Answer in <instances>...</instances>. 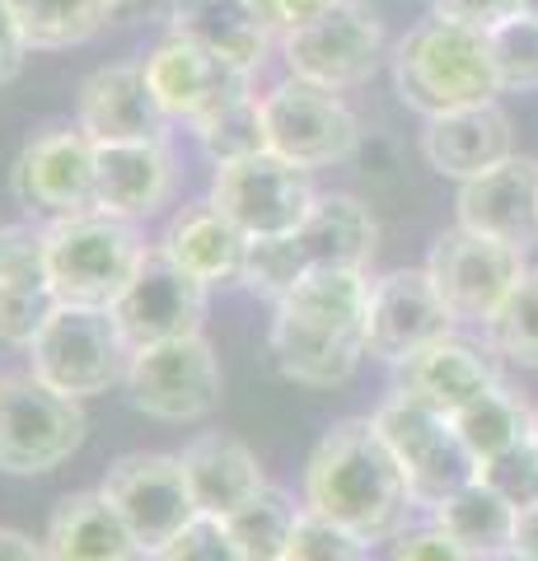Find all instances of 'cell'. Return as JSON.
Wrapping results in <instances>:
<instances>
[{
	"label": "cell",
	"mask_w": 538,
	"mask_h": 561,
	"mask_svg": "<svg viewBox=\"0 0 538 561\" xmlns=\"http://www.w3.org/2000/svg\"><path fill=\"white\" fill-rule=\"evenodd\" d=\"M370 280L352 267L305 272L276 300L267 351L282 379L305 389H337L366 360Z\"/></svg>",
	"instance_id": "cell-1"
},
{
	"label": "cell",
	"mask_w": 538,
	"mask_h": 561,
	"mask_svg": "<svg viewBox=\"0 0 538 561\" xmlns=\"http://www.w3.org/2000/svg\"><path fill=\"white\" fill-rule=\"evenodd\" d=\"M305 505L366 542L398 538L416 511L403 468L370 416L337 421L314 445L305 468Z\"/></svg>",
	"instance_id": "cell-2"
},
{
	"label": "cell",
	"mask_w": 538,
	"mask_h": 561,
	"mask_svg": "<svg viewBox=\"0 0 538 561\" xmlns=\"http://www.w3.org/2000/svg\"><path fill=\"white\" fill-rule=\"evenodd\" d=\"M393 94L403 108L422 117H440L468 108V103H492L501 94L488 28L459 24V20H431L412 24L389 51Z\"/></svg>",
	"instance_id": "cell-3"
},
{
	"label": "cell",
	"mask_w": 538,
	"mask_h": 561,
	"mask_svg": "<svg viewBox=\"0 0 538 561\" xmlns=\"http://www.w3.org/2000/svg\"><path fill=\"white\" fill-rule=\"evenodd\" d=\"M370 257H375L370 206L352 197V192H323L300 230L276 234V239H249L244 286L276 305L305 272H319V267L366 272Z\"/></svg>",
	"instance_id": "cell-4"
},
{
	"label": "cell",
	"mask_w": 538,
	"mask_h": 561,
	"mask_svg": "<svg viewBox=\"0 0 538 561\" xmlns=\"http://www.w3.org/2000/svg\"><path fill=\"white\" fill-rule=\"evenodd\" d=\"M43 239H47V290L61 305L108 309L146 257L136 225L108 216V210L51 220Z\"/></svg>",
	"instance_id": "cell-5"
},
{
	"label": "cell",
	"mask_w": 538,
	"mask_h": 561,
	"mask_svg": "<svg viewBox=\"0 0 538 561\" xmlns=\"http://www.w3.org/2000/svg\"><path fill=\"white\" fill-rule=\"evenodd\" d=\"M131 346L123 342L113 309L94 305H51L43 328L28 342V375L66 398H99L127 379Z\"/></svg>",
	"instance_id": "cell-6"
},
{
	"label": "cell",
	"mask_w": 538,
	"mask_h": 561,
	"mask_svg": "<svg viewBox=\"0 0 538 561\" xmlns=\"http://www.w3.org/2000/svg\"><path fill=\"white\" fill-rule=\"evenodd\" d=\"M370 421H375V431L385 435L398 468H403L412 505L436 511L445 496H455L459 486L478 478V459L468 454L463 435L455 431V416L426 408V402H416L412 393L393 389V398L379 402V412Z\"/></svg>",
	"instance_id": "cell-7"
},
{
	"label": "cell",
	"mask_w": 538,
	"mask_h": 561,
	"mask_svg": "<svg viewBox=\"0 0 538 561\" xmlns=\"http://www.w3.org/2000/svg\"><path fill=\"white\" fill-rule=\"evenodd\" d=\"M282 57L295 80L346 94L389 61V38L366 0H333L323 14L286 33Z\"/></svg>",
	"instance_id": "cell-8"
},
{
	"label": "cell",
	"mask_w": 538,
	"mask_h": 561,
	"mask_svg": "<svg viewBox=\"0 0 538 561\" xmlns=\"http://www.w3.org/2000/svg\"><path fill=\"white\" fill-rule=\"evenodd\" d=\"M426 272L436 280L449 319L488 328L529 267H525V249L492 234H478L468 225H455V230L436 234V243H431Z\"/></svg>",
	"instance_id": "cell-9"
},
{
	"label": "cell",
	"mask_w": 538,
	"mask_h": 561,
	"mask_svg": "<svg viewBox=\"0 0 538 561\" xmlns=\"http://www.w3.org/2000/svg\"><path fill=\"white\" fill-rule=\"evenodd\" d=\"M80 445V398L47 389L38 375H0V472H14V478L51 472Z\"/></svg>",
	"instance_id": "cell-10"
},
{
	"label": "cell",
	"mask_w": 538,
	"mask_h": 561,
	"mask_svg": "<svg viewBox=\"0 0 538 561\" xmlns=\"http://www.w3.org/2000/svg\"><path fill=\"white\" fill-rule=\"evenodd\" d=\"M263 131H267V150L282 160L300 164V169H333L342 160H352L360 150V122L333 90L305 80H282L276 90L263 99Z\"/></svg>",
	"instance_id": "cell-11"
},
{
	"label": "cell",
	"mask_w": 538,
	"mask_h": 561,
	"mask_svg": "<svg viewBox=\"0 0 538 561\" xmlns=\"http://www.w3.org/2000/svg\"><path fill=\"white\" fill-rule=\"evenodd\" d=\"M211 202L249 239H276V234L300 230L305 216L319 202V192L309 183V169L290 164L272 150H257V154H244V160L216 164Z\"/></svg>",
	"instance_id": "cell-12"
},
{
	"label": "cell",
	"mask_w": 538,
	"mask_h": 561,
	"mask_svg": "<svg viewBox=\"0 0 538 561\" xmlns=\"http://www.w3.org/2000/svg\"><path fill=\"white\" fill-rule=\"evenodd\" d=\"M127 393L131 408L154 421H202L220 408V360L211 346L197 337H173L131 351L127 365Z\"/></svg>",
	"instance_id": "cell-13"
},
{
	"label": "cell",
	"mask_w": 538,
	"mask_h": 561,
	"mask_svg": "<svg viewBox=\"0 0 538 561\" xmlns=\"http://www.w3.org/2000/svg\"><path fill=\"white\" fill-rule=\"evenodd\" d=\"M108 309L131 351L173 337H197L206 319V286L193 272H183L164 249H146L141 267L131 272Z\"/></svg>",
	"instance_id": "cell-14"
},
{
	"label": "cell",
	"mask_w": 538,
	"mask_h": 561,
	"mask_svg": "<svg viewBox=\"0 0 538 561\" xmlns=\"http://www.w3.org/2000/svg\"><path fill=\"white\" fill-rule=\"evenodd\" d=\"M99 491L117 505V515L131 524L146 552H160L173 534H183L202 515L179 454H123L108 463Z\"/></svg>",
	"instance_id": "cell-15"
},
{
	"label": "cell",
	"mask_w": 538,
	"mask_h": 561,
	"mask_svg": "<svg viewBox=\"0 0 538 561\" xmlns=\"http://www.w3.org/2000/svg\"><path fill=\"white\" fill-rule=\"evenodd\" d=\"M141 70L154 99H160V108L173 122H187V127H202L206 117H216L220 108L253 94V70L225 61L202 43L179 38V33H169L141 61Z\"/></svg>",
	"instance_id": "cell-16"
},
{
	"label": "cell",
	"mask_w": 538,
	"mask_h": 561,
	"mask_svg": "<svg viewBox=\"0 0 538 561\" xmlns=\"http://www.w3.org/2000/svg\"><path fill=\"white\" fill-rule=\"evenodd\" d=\"M94 140L80 127H57L33 136L20 150V160L10 169V192L14 202L28 210H43L47 220L84 216L99 210L94 192Z\"/></svg>",
	"instance_id": "cell-17"
},
{
	"label": "cell",
	"mask_w": 538,
	"mask_h": 561,
	"mask_svg": "<svg viewBox=\"0 0 538 561\" xmlns=\"http://www.w3.org/2000/svg\"><path fill=\"white\" fill-rule=\"evenodd\" d=\"M449 309L426 267H403L370 280L366 305V356L385 365H403L422 346L449 337Z\"/></svg>",
	"instance_id": "cell-18"
},
{
	"label": "cell",
	"mask_w": 538,
	"mask_h": 561,
	"mask_svg": "<svg viewBox=\"0 0 538 561\" xmlns=\"http://www.w3.org/2000/svg\"><path fill=\"white\" fill-rule=\"evenodd\" d=\"M169 113L160 108L141 66H99L80 84V113L76 127L94 146H131V140H164Z\"/></svg>",
	"instance_id": "cell-19"
},
{
	"label": "cell",
	"mask_w": 538,
	"mask_h": 561,
	"mask_svg": "<svg viewBox=\"0 0 538 561\" xmlns=\"http://www.w3.org/2000/svg\"><path fill=\"white\" fill-rule=\"evenodd\" d=\"M455 210L468 230L529 249V243H538V160L511 154L506 164L459 183Z\"/></svg>",
	"instance_id": "cell-20"
},
{
	"label": "cell",
	"mask_w": 538,
	"mask_h": 561,
	"mask_svg": "<svg viewBox=\"0 0 538 561\" xmlns=\"http://www.w3.org/2000/svg\"><path fill=\"white\" fill-rule=\"evenodd\" d=\"M515 154V131L501 103H468V108L426 117L422 131V160L440 173V179L468 183L478 173L506 164Z\"/></svg>",
	"instance_id": "cell-21"
},
{
	"label": "cell",
	"mask_w": 538,
	"mask_h": 561,
	"mask_svg": "<svg viewBox=\"0 0 538 561\" xmlns=\"http://www.w3.org/2000/svg\"><path fill=\"white\" fill-rule=\"evenodd\" d=\"M173 154L164 140H131V146H99L94 150V192L99 210L117 220H146L173 197Z\"/></svg>",
	"instance_id": "cell-22"
},
{
	"label": "cell",
	"mask_w": 538,
	"mask_h": 561,
	"mask_svg": "<svg viewBox=\"0 0 538 561\" xmlns=\"http://www.w3.org/2000/svg\"><path fill=\"white\" fill-rule=\"evenodd\" d=\"M160 249L179 262L183 272H193L202 286H234V280H244L249 234L239 230L211 197L183 206L179 216L169 220Z\"/></svg>",
	"instance_id": "cell-23"
},
{
	"label": "cell",
	"mask_w": 538,
	"mask_h": 561,
	"mask_svg": "<svg viewBox=\"0 0 538 561\" xmlns=\"http://www.w3.org/2000/svg\"><path fill=\"white\" fill-rule=\"evenodd\" d=\"M393 370H398V389L445 416H455L459 408H468L478 393H488L496 383V365L488 360V351H478L473 342H459V337L431 342L403 365H393Z\"/></svg>",
	"instance_id": "cell-24"
},
{
	"label": "cell",
	"mask_w": 538,
	"mask_h": 561,
	"mask_svg": "<svg viewBox=\"0 0 538 561\" xmlns=\"http://www.w3.org/2000/svg\"><path fill=\"white\" fill-rule=\"evenodd\" d=\"M47 552L51 561H150L131 524L103 491H76L51 511Z\"/></svg>",
	"instance_id": "cell-25"
},
{
	"label": "cell",
	"mask_w": 538,
	"mask_h": 561,
	"mask_svg": "<svg viewBox=\"0 0 538 561\" xmlns=\"http://www.w3.org/2000/svg\"><path fill=\"white\" fill-rule=\"evenodd\" d=\"M179 459H183L187 486H193V501H197V511H202V515L230 519L239 505L253 501L257 491L267 486L257 454H253L244 440L225 435V431H206V435H197V440L187 445Z\"/></svg>",
	"instance_id": "cell-26"
},
{
	"label": "cell",
	"mask_w": 538,
	"mask_h": 561,
	"mask_svg": "<svg viewBox=\"0 0 538 561\" xmlns=\"http://www.w3.org/2000/svg\"><path fill=\"white\" fill-rule=\"evenodd\" d=\"M169 33L193 38L206 51H216V57L244 66V70L263 66L267 43H272V33L263 28V20H257V10H253V0H179Z\"/></svg>",
	"instance_id": "cell-27"
},
{
	"label": "cell",
	"mask_w": 538,
	"mask_h": 561,
	"mask_svg": "<svg viewBox=\"0 0 538 561\" xmlns=\"http://www.w3.org/2000/svg\"><path fill=\"white\" fill-rule=\"evenodd\" d=\"M515 519H519V511L482 478L459 486L455 496H445L436 511H431V524L445 529L463 552H473L478 561H492L496 552L511 548L515 542Z\"/></svg>",
	"instance_id": "cell-28"
},
{
	"label": "cell",
	"mask_w": 538,
	"mask_h": 561,
	"mask_svg": "<svg viewBox=\"0 0 538 561\" xmlns=\"http://www.w3.org/2000/svg\"><path fill=\"white\" fill-rule=\"evenodd\" d=\"M529 421H534V408L496 379L488 393H478L468 408L455 412V431L463 435L468 454H473L478 463H488V459H496V454H506V449L529 440Z\"/></svg>",
	"instance_id": "cell-29"
},
{
	"label": "cell",
	"mask_w": 538,
	"mask_h": 561,
	"mask_svg": "<svg viewBox=\"0 0 538 561\" xmlns=\"http://www.w3.org/2000/svg\"><path fill=\"white\" fill-rule=\"evenodd\" d=\"M10 14L20 20L33 51H66L80 47L113 24L108 0H5Z\"/></svg>",
	"instance_id": "cell-30"
},
{
	"label": "cell",
	"mask_w": 538,
	"mask_h": 561,
	"mask_svg": "<svg viewBox=\"0 0 538 561\" xmlns=\"http://www.w3.org/2000/svg\"><path fill=\"white\" fill-rule=\"evenodd\" d=\"M295 501L286 496L282 486H263L253 501H244L239 511L225 519L230 524V534L239 542V552L244 561H286V542L295 534Z\"/></svg>",
	"instance_id": "cell-31"
},
{
	"label": "cell",
	"mask_w": 538,
	"mask_h": 561,
	"mask_svg": "<svg viewBox=\"0 0 538 561\" xmlns=\"http://www.w3.org/2000/svg\"><path fill=\"white\" fill-rule=\"evenodd\" d=\"M492 66L501 80V94H529L538 90V20L534 14H506L488 28Z\"/></svg>",
	"instance_id": "cell-32"
},
{
	"label": "cell",
	"mask_w": 538,
	"mask_h": 561,
	"mask_svg": "<svg viewBox=\"0 0 538 561\" xmlns=\"http://www.w3.org/2000/svg\"><path fill=\"white\" fill-rule=\"evenodd\" d=\"M492 351L525 370H538V272H525V280L511 290V300L488 323Z\"/></svg>",
	"instance_id": "cell-33"
},
{
	"label": "cell",
	"mask_w": 538,
	"mask_h": 561,
	"mask_svg": "<svg viewBox=\"0 0 538 561\" xmlns=\"http://www.w3.org/2000/svg\"><path fill=\"white\" fill-rule=\"evenodd\" d=\"M202 150L211 154L216 164H230V160H244V154H257L267 150V131H263V103L257 94L230 103V108H220L216 117H206L202 127H193Z\"/></svg>",
	"instance_id": "cell-34"
},
{
	"label": "cell",
	"mask_w": 538,
	"mask_h": 561,
	"mask_svg": "<svg viewBox=\"0 0 538 561\" xmlns=\"http://www.w3.org/2000/svg\"><path fill=\"white\" fill-rule=\"evenodd\" d=\"M286 561H370V542L305 505L286 542Z\"/></svg>",
	"instance_id": "cell-35"
},
{
	"label": "cell",
	"mask_w": 538,
	"mask_h": 561,
	"mask_svg": "<svg viewBox=\"0 0 538 561\" xmlns=\"http://www.w3.org/2000/svg\"><path fill=\"white\" fill-rule=\"evenodd\" d=\"M150 561H244V552H239V542L225 519L197 515L183 534H173L160 552H150Z\"/></svg>",
	"instance_id": "cell-36"
},
{
	"label": "cell",
	"mask_w": 538,
	"mask_h": 561,
	"mask_svg": "<svg viewBox=\"0 0 538 561\" xmlns=\"http://www.w3.org/2000/svg\"><path fill=\"white\" fill-rule=\"evenodd\" d=\"M0 280L47 290V239L33 225H0Z\"/></svg>",
	"instance_id": "cell-37"
},
{
	"label": "cell",
	"mask_w": 538,
	"mask_h": 561,
	"mask_svg": "<svg viewBox=\"0 0 538 561\" xmlns=\"http://www.w3.org/2000/svg\"><path fill=\"white\" fill-rule=\"evenodd\" d=\"M478 478L492 491H501L515 511L534 505L538 501V449H534V440L496 454V459H488V463H478Z\"/></svg>",
	"instance_id": "cell-38"
},
{
	"label": "cell",
	"mask_w": 538,
	"mask_h": 561,
	"mask_svg": "<svg viewBox=\"0 0 538 561\" xmlns=\"http://www.w3.org/2000/svg\"><path fill=\"white\" fill-rule=\"evenodd\" d=\"M51 305L57 300L43 286H5L0 280V346H28Z\"/></svg>",
	"instance_id": "cell-39"
},
{
	"label": "cell",
	"mask_w": 538,
	"mask_h": 561,
	"mask_svg": "<svg viewBox=\"0 0 538 561\" xmlns=\"http://www.w3.org/2000/svg\"><path fill=\"white\" fill-rule=\"evenodd\" d=\"M389 561H478V557L463 552L445 529L426 524V529H403V534H398Z\"/></svg>",
	"instance_id": "cell-40"
},
{
	"label": "cell",
	"mask_w": 538,
	"mask_h": 561,
	"mask_svg": "<svg viewBox=\"0 0 538 561\" xmlns=\"http://www.w3.org/2000/svg\"><path fill=\"white\" fill-rule=\"evenodd\" d=\"M328 5H333V0H253L257 20H263V28L276 43H282L290 28H300V24L314 20V14H323Z\"/></svg>",
	"instance_id": "cell-41"
},
{
	"label": "cell",
	"mask_w": 538,
	"mask_h": 561,
	"mask_svg": "<svg viewBox=\"0 0 538 561\" xmlns=\"http://www.w3.org/2000/svg\"><path fill=\"white\" fill-rule=\"evenodd\" d=\"M519 0H426L431 14L440 20H459V24H473V28H492L496 20L515 14Z\"/></svg>",
	"instance_id": "cell-42"
},
{
	"label": "cell",
	"mask_w": 538,
	"mask_h": 561,
	"mask_svg": "<svg viewBox=\"0 0 538 561\" xmlns=\"http://www.w3.org/2000/svg\"><path fill=\"white\" fill-rule=\"evenodd\" d=\"M28 51H33V47H28V38H24L20 20H14L10 5L0 0V90L20 80V70H24V61H28Z\"/></svg>",
	"instance_id": "cell-43"
},
{
	"label": "cell",
	"mask_w": 538,
	"mask_h": 561,
	"mask_svg": "<svg viewBox=\"0 0 538 561\" xmlns=\"http://www.w3.org/2000/svg\"><path fill=\"white\" fill-rule=\"evenodd\" d=\"M179 0H108L113 24H169Z\"/></svg>",
	"instance_id": "cell-44"
},
{
	"label": "cell",
	"mask_w": 538,
	"mask_h": 561,
	"mask_svg": "<svg viewBox=\"0 0 538 561\" xmlns=\"http://www.w3.org/2000/svg\"><path fill=\"white\" fill-rule=\"evenodd\" d=\"M0 561H51L47 542H33L20 529H0Z\"/></svg>",
	"instance_id": "cell-45"
},
{
	"label": "cell",
	"mask_w": 538,
	"mask_h": 561,
	"mask_svg": "<svg viewBox=\"0 0 538 561\" xmlns=\"http://www.w3.org/2000/svg\"><path fill=\"white\" fill-rule=\"evenodd\" d=\"M511 548H519L525 557L538 561V501L519 511V519H515V542H511Z\"/></svg>",
	"instance_id": "cell-46"
},
{
	"label": "cell",
	"mask_w": 538,
	"mask_h": 561,
	"mask_svg": "<svg viewBox=\"0 0 538 561\" xmlns=\"http://www.w3.org/2000/svg\"><path fill=\"white\" fill-rule=\"evenodd\" d=\"M492 561H534V557H525V552H519V548H506V552H496Z\"/></svg>",
	"instance_id": "cell-47"
},
{
	"label": "cell",
	"mask_w": 538,
	"mask_h": 561,
	"mask_svg": "<svg viewBox=\"0 0 538 561\" xmlns=\"http://www.w3.org/2000/svg\"><path fill=\"white\" fill-rule=\"evenodd\" d=\"M515 10H519V14H534V20H538V0H519Z\"/></svg>",
	"instance_id": "cell-48"
},
{
	"label": "cell",
	"mask_w": 538,
	"mask_h": 561,
	"mask_svg": "<svg viewBox=\"0 0 538 561\" xmlns=\"http://www.w3.org/2000/svg\"><path fill=\"white\" fill-rule=\"evenodd\" d=\"M529 440H534V449H538V408H534V421H529Z\"/></svg>",
	"instance_id": "cell-49"
}]
</instances>
